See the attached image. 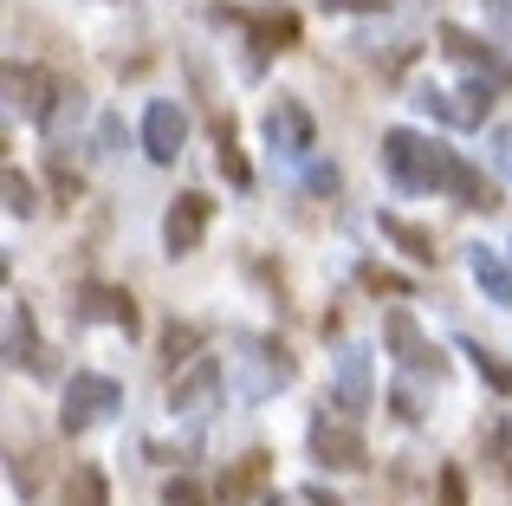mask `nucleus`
Here are the masks:
<instances>
[{"mask_svg":"<svg viewBox=\"0 0 512 506\" xmlns=\"http://www.w3.org/2000/svg\"><path fill=\"white\" fill-rule=\"evenodd\" d=\"M208 221H214V202L201 189H182L169 202V215H163V247L169 253H195L201 234H208Z\"/></svg>","mask_w":512,"mask_h":506,"instance_id":"9b49d317","label":"nucleus"},{"mask_svg":"<svg viewBox=\"0 0 512 506\" xmlns=\"http://www.w3.org/2000/svg\"><path fill=\"white\" fill-rule=\"evenodd\" d=\"M389 409H396L402 422H422V409H415V390H409V383H396V390H389Z\"/></svg>","mask_w":512,"mask_h":506,"instance_id":"c756f323","label":"nucleus"},{"mask_svg":"<svg viewBox=\"0 0 512 506\" xmlns=\"http://www.w3.org/2000/svg\"><path fill=\"white\" fill-rule=\"evenodd\" d=\"M0 189H7V215H33V208H39V195H33V182H26L20 176V169H7V176H0Z\"/></svg>","mask_w":512,"mask_h":506,"instance_id":"b1692460","label":"nucleus"},{"mask_svg":"<svg viewBox=\"0 0 512 506\" xmlns=\"http://www.w3.org/2000/svg\"><path fill=\"white\" fill-rule=\"evenodd\" d=\"M163 506H208V494H201L195 481H169V494H163Z\"/></svg>","mask_w":512,"mask_h":506,"instance_id":"c85d7f7f","label":"nucleus"},{"mask_svg":"<svg viewBox=\"0 0 512 506\" xmlns=\"http://www.w3.org/2000/svg\"><path fill=\"white\" fill-rule=\"evenodd\" d=\"M331 383H338V409H344V416H363V409L376 403V390H370V357H363L357 344H344V351H338V377H331Z\"/></svg>","mask_w":512,"mask_h":506,"instance_id":"2eb2a0df","label":"nucleus"},{"mask_svg":"<svg viewBox=\"0 0 512 506\" xmlns=\"http://www.w3.org/2000/svg\"><path fill=\"white\" fill-rule=\"evenodd\" d=\"M7 104L26 117V124H52L65 104V85L46 72V65H7Z\"/></svg>","mask_w":512,"mask_h":506,"instance_id":"423d86ee","label":"nucleus"},{"mask_svg":"<svg viewBox=\"0 0 512 506\" xmlns=\"http://www.w3.org/2000/svg\"><path fill=\"white\" fill-rule=\"evenodd\" d=\"M448 169H454V150L415 137V130H383V176L409 195H435L448 189Z\"/></svg>","mask_w":512,"mask_h":506,"instance_id":"f257e3e1","label":"nucleus"},{"mask_svg":"<svg viewBox=\"0 0 512 506\" xmlns=\"http://www.w3.org/2000/svg\"><path fill=\"white\" fill-rule=\"evenodd\" d=\"M188 143V111L175 98H156L150 111H143V156L150 163H175Z\"/></svg>","mask_w":512,"mask_h":506,"instance_id":"f8f14e48","label":"nucleus"},{"mask_svg":"<svg viewBox=\"0 0 512 506\" xmlns=\"http://www.w3.org/2000/svg\"><path fill=\"white\" fill-rule=\"evenodd\" d=\"M52 189H59V202H65V208H72V202H78V195H85V182H78V169H65V163H59V156H52Z\"/></svg>","mask_w":512,"mask_h":506,"instance_id":"393cba45","label":"nucleus"},{"mask_svg":"<svg viewBox=\"0 0 512 506\" xmlns=\"http://www.w3.org/2000/svg\"><path fill=\"white\" fill-rule=\"evenodd\" d=\"M312 461L338 474H363L370 468V442H363L357 416H331V403L312 416Z\"/></svg>","mask_w":512,"mask_h":506,"instance_id":"7ed1b4c3","label":"nucleus"},{"mask_svg":"<svg viewBox=\"0 0 512 506\" xmlns=\"http://www.w3.org/2000/svg\"><path fill=\"white\" fill-rule=\"evenodd\" d=\"M13 468H7V481H13V494H33V461L26 455H7Z\"/></svg>","mask_w":512,"mask_h":506,"instance_id":"7c9ffc66","label":"nucleus"},{"mask_svg":"<svg viewBox=\"0 0 512 506\" xmlns=\"http://www.w3.org/2000/svg\"><path fill=\"white\" fill-rule=\"evenodd\" d=\"M441 52H448V59L461 65V72H474L480 85H493V91H506V85H512V65L487 46V39L461 33V26H441Z\"/></svg>","mask_w":512,"mask_h":506,"instance_id":"9d476101","label":"nucleus"},{"mask_svg":"<svg viewBox=\"0 0 512 506\" xmlns=\"http://www.w3.org/2000/svg\"><path fill=\"white\" fill-rule=\"evenodd\" d=\"M448 195H454L461 208H487V215L500 208V182H487L474 163H467V156H454V169H448Z\"/></svg>","mask_w":512,"mask_h":506,"instance_id":"f3484780","label":"nucleus"},{"mask_svg":"<svg viewBox=\"0 0 512 506\" xmlns=\"http://www.w3.org/2000/svg\"><path fill=\"white\" fill-rule=\"evenodd\" d=\"M214 403H221V357H195V364L175 370V383H169V409H175L182 422L214 416Z\"/></svg>","mask_w":512,"mask_h":506,"instance_id":"0eeeda50","label":"nucleus"},{"mask_svg":"<svg viewBox=\"0 0 512 506\" xmlns=\"http://www.w3.org/2000/svg\"><path fill=\"white\" fill-rule=\"evenodd\" d=\"M260 487H266V455L253 448V455H240L234 468L214 481V506H247L253 494H260Z\"/></svg>","mask_w":512,"mask_h":506,"instance_id":"dca6fc26","label":"nucleus"},{"mask_svg":"<svg viewBox=\"0 0 512 506\" xmlns=\"http://www.w3.org/2000/svg\"><path fill=\"white\" fill-rule=\"evenodd\" d=\"M65 506H111V481H104V468L78 461V468L65 474Z\"/></svg>","mask_w":512,"mask_h":506,"instance_id":"aec40b11","label":"nucleus"},{"mask_svg":"<svg viewBox=\"0 0 512 506\" xmlns=\"http://www.w3.org/2000/svg\"><path fill=\"white\" fill-rule=\"evenodd\" d=\"M214 150H221V176L234 182V189H247L253 169H247V156L234 150V117H214Z\"/></svg>","mask_w":512,"mask_h":506,"instance_id":"412c9836","label":"nucleus"},{"mask_svg":"<svg viewBox=\"0 0 512 506\" xmlns=\"http://www.w3.org/2000/svg\"><path fill=\"white\" fill-rule=\"evenodd\" d=\"M111 409H124V383L104 377V370H78L72 383H65V409H59V429L65 435H85L98 429Z\"/></svg>","mask_w":512,"mask_h":506,"instance_id":"f03ea898","label":"nucleus"},{"mask_svg":"<svg viewBox=\"0 0 512 506\" xmlns=\"http://www.w3.org/2000/svg\"><path fill=\"white\" fill-rule=\"evenodd\" d=\"M260 130H266V143H273V156H286V163H305L312 143H318L312 111H305L299 98H273V104H266V117H260Z\"/></svg>","mask_w":512,"mask_h":506,"instance_id":"6e6552de","label":"nucleus"},{"mask_svg":"<svg viewBox=\"0 0 512 506\" xmlns=\"http://www.w3.org/2000/svg\"><path fill=\"white\" fill-rule=\"evenodd\" d=\"M240 364H247V383H240V390L253 396V403H260V396H273V390H286L292 377H299V364H292V351L279 338H247L240 344Z\"/></svg>","mask_w":512,"mask_h":506,"instance_id":"1a4fd4ad","label":"nucleus"},{"mask_svg":"<svg viewBox=\"0 0 512 506\" xmlns=\"http://www.w3.org/2000/svg\"><path fill=\"white\" fill-rule=\"evenodd\" d=\"M487 13H493V26H500V33H512V0H487Z\"/></svg>","mask_w":512,"mask_h":506,"instance_id":"72a5a7b5","label":"nucleus"},{"mask_svg":"<svg viewBox=\"0 0 512 506\" xmlns=\"http://www.w3.org/2000/svg\"><path fill=\"white\" fill-rule=\"evenodd\" d=\"M331 13H383V7H396V0H325Z\"/></svg>","mask_w":512,"mask_h":506,"instance_id":"473e14b6","label":"nucleus"},{"mask_svg":"<svg viewBox=\"0 0 512 506\" xmlns=\"http://www.w3.org/2000/svg\"><path fill=\"white\" fill-rule=\"evenodd\" d=\"M78 318H98V325H117L124 338H137V331H143V312H137V299H130L124 286H104V279L78 286Z\"/></svg>","mask_w":512,"mask_h":506,"instance_id":"ddd939ff","label":"nucleus"},{"mask_svg":"<svg viewBox=\"0 0 512 506\" xmlns=\"http://www.w3.org/2000/svg\"><path fill=\"white\" fill-rule=\"evenodd\" d=\"M195 344H201V331H195V325H169V331H163V357H169V370H175V364H195Z\"/></svg>","mask_w":512,"mask_h":506,"instance_id":"5701e85b","label":"nucleus"},{"mask_svg":"<svg viewBox=\"0 0 512 506\" xmlns=\"http://www.w3.org/2000/svg\"><path fill=\"white\" fill-rule=\"evenodd\" d=\"M376 228H383V241H396L409 253L415 266H435V234L428 228H415V221H402V215H376Z\"/></svg>","mask_w":512,"mask_h":506,"instance_id":"6ab92c4d","label":"nucleus"},{"mask_svg":"<svg viewBox=\"0 0 512 506\" xmlns=\"http://www.w3.org/2000/svg\"><path fill=\"white\" fill-rule=\"evenodd\" d=\"M435 481H441V506H467V474L461 468H441Z\"/></svg>","mask_w":512,"mask_h":506,"instance_id":"a878e982","label":"nucleus"},{"mask_svg":"<svg viewBox=\"0 0 512 506\" xmlns=\"http://www.w3.org/2000/svg\"><path fill=\"white\" fill-rule=\"evenodd\" d=\"M7 364L26 370V377H52V351L39 344V325H33L26 305H13V312H7Z\"/></svg>","mask_w":512,"mask_h":506,"instance_id":"4468645a","label":"nucleus"},{"mask_svg":"<svg viewBox=\"0 0 512 506\" xmlns=\"http://www.w3.org/2000/svg\"><path fill=\"white\" fill-rule=\"evenodd\" d=\"M292 500H299V506H338L331 494H318V487H305V494H292Z\"/></svg>","mask_w":512,"mask_h":506,"instance_id":"f704fd0d","label":"nucleus"},{"mask_svg":"<svg viewBox=\"0 0 512 506\" xmlns=\"http://www.w3.org/2000/svg\"><path fill=\"white\" fill-rule=\"evenodd\" d=\"M383 344L396 351V364H402V377H448V357L435 351V344L422 338V325H415V312L409 305H389L383 312Z\"/></svg>","mask_w":512,"mask_h":506,"instance_id":"20e7f679","label":"nucleus"},{"mask_svg":"<svg viewBox=\"0 0 512 506\" xmlns=\"http://www.w3.org/2000/svg\"><path fill=\"white\" fill-rule=\"evenodd\" d=\"M214 20H234V26H247V39H253V59H247V72H260L273 52H286V46H299V13H286V7H266V13H247V7H214Z\"/></svg>","mask_w":512,"mask_h":506,"instance_id":"39448f33","label":"nucleus"},{"mask_svg":"<svg viewBox=\"0 0 512 506\" xmlns=\"http://www.w3.org/2000/svg\"><path fill=\"white\" fill-rule=\"evenodd\" d=\"M363 286H370V292H396V299H402V292H409V279H396V273H383V266H363Z\"/></svg>","mask_w":512,"mask_h":506,"instance_id":"bb28decb","label":"nucleus"},{"mask_svg":"<svg viewBox=\"0 0 512 506\" xmlns=\"http://www.w3.org/2000/svg\"><path fill=\"white\" fill-rule=\"evenodd\" d=\"M487 156H493V169H500V176L512 182V124L493 130V150H487Z\"/></svg>","mask_w":512,"mask_h":506,"instance_id":"cd10ccee","label":"nucleus"},{"mask_svg":"<svg viewBox=\"0 0 512 506\" xmlns=\"http://www.w3.org/2000/svg\"><path fill=\"white\" fill-rule=\"evenodd\" d=\"M305 182H312V195H338V169H331V163H312Z\"/></svg>","mask_w":512,"mask_h":506,"instance_id":"2f4dec72","label":"nucleus"},{"mask_svg":"<svg viewBox=\"0 0 512 506\" xmlns=\"http://www.w3.org/2000/svg\"><path fill=\"white\" fill-rule=\"evenodd\" d=\"M467 273H474V286L487 292L493 305H512V266L493 247H467Z\"/></svg>","mask_w":512,"mask_h":506,"instance_id":"a211bd4d","label":"nucleus"},{"mask_svg":"<svg viewBox=\"0 0 512 506\" xmlns=\"http://www.w3.org/2000/svg\"><path fill=\"white\" fill-rule=\"evenodd\" d=\"M461 357H474V370H480V383H487V390L512 396V364H500V357H493V351H480L474 338H461Z\"/></svg>","mask_w":512,"mask_h":506,"instance_id":"4be33fe9","label":"nucleus"}]
</instances>
